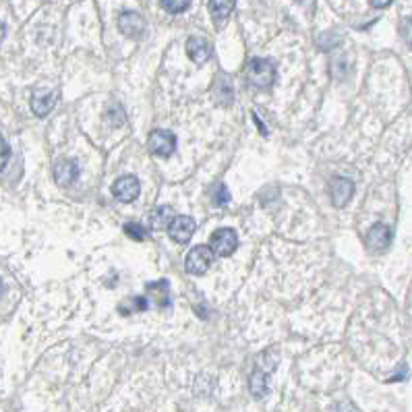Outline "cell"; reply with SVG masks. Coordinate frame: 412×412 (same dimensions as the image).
Wrapping results in <instances>:
<instances>
[{
	"mask_svg": "<svg viewBox=\"0 0 412 412\" xmlns=\"http://www.w3.org/2000/svg\"><path fill=\"white\" fill-rule=\"evenodd\" d=\"M195 230H197V224H195V220L189 218V216H178V218H174V222H172L170 228H168L170 238H172L174 243H178V245H187V243L193 238Z\"/></svg>",
	"mask_w": 412,
	"mask_h": 412,
	"instance_id": "7",
	"label": "cell"
},
{
	"mask_svg": "<svg viewBox=\"0 0 412 412\" xmlns=\"http://www.w3.org/2000/svg\"><path fill=\"white\" fill-rule=\"evenodd\" d=\"M187 54H189V59L193 63L203 65V63H207L214 56V48L203 38H189V42H187Z\"/></svg>",
	"mask_w": 412,
	"mask_h": 412,
	"instance_id": "10",
	"label": "cell"
},
{
	"mask_svg": "<svg viewBox=\"0 0 412 412\" xmlns=\"http://www.w3.org/2000/svg\"><path fill=\"white\" fill-rule=\"evenodd\" d=\"M278 73H276V65L267 59H253L247 65V81L257 87V90H267L274 85Z\"/></svg>",
	"mask_w": 412,
	"mask_h": 412,
	"instance_id": "1",
	"label": "cell"
},
{
	"mask_svg": "<svg viewBox=\"0 0 412 412\" xmlns=\"http://www.w3.org/2000/svg\"><path fill=\"white\" fill-rule=\"evenodd\" d=\"M389 5H391V3H375V0L371 3V7H373V9H387Z\"/></svg>",
	"mask_w": 412,
	"mask_h": 412,
	"instance_id": "23",
	"label": "cell"
},
{
	"mask_svg": "<svg viewBox=\"0 0 412 412\" xmlns=\"http://www.w3.org/2000/svg\"><path fill=\"white\" fill-rule=\"evenodd\" d=\"M391 243V230L385 224H373L367 234V247L373 251H385Z\"/></svg>",
	"mask_w": 412,
	"mask_h": 412,
	"instance_id": "12",
	"label": "cell"
},
{
	"mask_svg": "<svg viewBox=\"0 0 412 412\" xmlns=\"http://www.w3.org/2000/svg\"><path fill=\"white\" fill-rule=\"evenodd\" d=\"M125 232H127V236L133 238V240H145V238H147L145 228H143L141 224H135V222L125 224Z\"/></svg>",
	"mask_w": 412,
	"mask_h": 412,
	"instance_id": "17",
	"label": "cell"
},
{
	"mask_svg": "<svg viewBox=\"0 0 412 412\" xmlns=\"http://www.w3.org/2000/svg\"><path fill=\"white\" fill-rule=\"evenodd\" d=\"M106 119H108V123H110L112 127H121V125L125 123V116H123V108H121V106H112V108L108 110Z\"/></svg>",
	"mask_w": 412,
	"mask_h": 412,
	"instance_id": "20",
	"label": "cell"
},
{
	"mask_svg": "<svg viewBox=\"0 0 412 412\" xmlns=\"http://www.w3.org/2000/svg\"><path fill=\"white\" fill-rule=\"evenodd\" d=\"M238 247V236L232 228H222L216 230L209 238V249L218 257H230Z\"/></svg>",
	"mask_w": 412,
	"mask_h": 412,
	"instance_id": "3",
	"label": "cell"
},
{
	"mask_svg": "<svg viewBox=\"0 0 412 412\" xmlns=\"http://www.w3.org/2000/svg\"><path fill=\"white\" fill-rule=\"evenodd\" d=\"M9 158H11V147H9V143L5 141V137L0 135V172L5 170V166H7Z\"/></svg>",
	"mask_w": 412,
	"mask_h": 412,
	"instance_id": "21",
	"label": "cell"
},
{
	"mask_svg": "<svg viewBox=\"0 0 412 412\" xmlns=\"http://www.w3.org/2000/svg\"><path fill=\"white\" fill-rule=\"evenodd\" d=\"M234 3H226V0H214V3H209V15L214 19V23L220 28L228 21V17L232 15L234 11Z\"/></svg>",
	"mask_w": 412,
	"mask_h": 412,
	"instance_id": "14",
	"label": "cell"
},
{
	"mask_svg": "<svg viewBox=\"0 0 412 412\" xmlns=\"http://www.w3.org/2000/svg\"><path fill=\"white\" fill-rule=\"evenodd\" d=\"M230 201V193L226 185H216L214 187V205H226Z\"/></svg>",
	"mask_w": 412,
	"mask_h": 412,
	"instance_id": "19",
	"label": "cell"
},
{
	"mask_svg": "<svg viewBox=\"0 0 412 412\" xmlns=\"http://www.w3.org/2000/svg\"><path fill=\"white\" fill-rule=\"evenodd\" d=\"M5 40V23H0V42Z\"/></svg>",
	"mask_w": 412,
	"mask_h": 412,
	"instance_id": "24",
	"label": "cell"
},
{
	"mask_svg": "<svg viewBox=\"0 0 412 412\" xmlns=\"http://www.w3.org/2000/svg\"><path fill=\"white\" fill-rule=\"evenodd\" d=\"M0 294H3V280H0Z\"/></svg>",
	"mask_w": 412,
	"mask_h": 412,
	"instance_id": "25",
	"label": "cell"
},
{
	"mask_svg": "<svg viewBox=\"0 0 412 412\" xmlns=\"http://www.w3.org/2000/svg\"><path fill=\"white\" fill-rule=\"evenodd\" d=\"M139 191H141L139 181H137L133 174H125V176L116 178L114 185H112V195H114L119 201H123V203L135 201V199L139 197Z\"/></svg>",
	"mask_w": 412,
	"mask_h": 412,
	"instance_id": "5",
	"label": "cell"
},
{
	"mask_svg": "<svg viewBox=\"0 0 412 412\" xmlns=\"http://www.w3.org/2000/svg\"><path fill=\"white\" fill-rule=\"evenodd\" d=\"M160 7L168 13H183L189 9V3L187 0H164V3H160Z\"/></svg>",
	"mask_w": 412,
	"mask_h": 412,
	"instance_id": "18",
	"label": "cell"
},
{
	"mask_svg": "<svg viewBox=\"0 0 412 412\" xmlns=\"http://www.w3.org/2000/svg\"><path fill=\"white\" fill-rule=\"evenodd\" d=\"M251 393L255 398H263L267 393V375L261 369H255L251 375Z\"/></svg>",
	"mask_w": 412,
	"mask_h": 412,
	"instance_id": "16",
	"label": "cell"
},
{
	"mask_svg": "<svg viewBox=\"0 0 412 412\" xmlns=\"http://www.w3.org/2000/svg\"><path fill=\"white\" fill-rule=\"evenodd\" d=\"M119 28L121 32L127 36V38H133V40H139L145 36V30H147V23L145 19L139 15V13H133V11H127L119 17Z\"/></svg>",
	"mask_w": 412,
	"mask_h": 412,
	"instance_id": "6",
	"label": "cell"
},
{
	"mask_svg": "<svg viewBox=\"0 0 412 412\" xmlns=\"http://www.w3.org/2000/svg\"><path fill=\"white\" fill-rule=\"evenodd\" d=\"M54 178L61 187L73 185L79 178V164L75 160H59L54 164Z\"/></svg>",
	"mask_w": 412,
	"mask_h": 412,
	"instance_id": "11",
	"label": "cell"
},
{
	"mask_svg": "<svg viewBox=\"0 0 412 412\" xmlns=\"http://www.w3.org/2000/svg\"><path fill=\"white\" fill-rule=\"evenodd\" d=\"M214 251L209 249V245H197L193 247L189 253H187V259H185V269L193 276H203L212 263H214Z\"/></svg>",
	"mask_w": 412,
	"mask_h": 412,
	"instance_id": "2",
	"label": "cell"
},
{
	"mask_svg": "<svg viewBox=\"0 0 412 412\" xmlns=\"http://www.w3.org/2000/svg\"><path fill=\"white\" fill-rule=\"evenodd\" d=\"M174 222V212L172 207L168 205H160L152 212V218H150V224L154 230H166L170 228V224Z\"/></svg>",
	"mask_w": 412,
	"mask_h": 412,
	"instance_id": "15",
	"label": "cell"
},
{
	"mask_svg": "<svg viewBox=\"0 0 412 412\" xmlns=\"http://www.w3.org/2000/svg\"><path fill=\"white\" fill-rule=\"evenodd\" d=\"M352 193H354V185H352V181H348V178L338 176V178H333V181L329 183V195H331V203H333L336 207H344V205L350 201Z\"/></svg>",
	"mask_w": 412,
	"mask_h": 412,
	"instance_id": "8",
	"label": "cell"
},
{
	"mask_svg": "<svg viewBox=\"0 0 412 412\" xmlns=\"http://www.w3.org/2000/svg\"><path fill=\"white\" fill-rule=\"evenodd\" d=\"M147 147L154 156L158 158H170L176 150V137L174 133L170 131H164V129H158L150 135L147 139Z\"/></svg>",
	"mask_w": 412,
	"mask_h": 412,
	"instance_id": "4",
	"label": "cell"
},
{
	"mask_svg": "<svg viewBox=\"0 0 412 412\" xmlns=\"http://www.w3.org/2000/svg\"><path fill=\"white\" fill-rule=\"evenodd\" d=\"M400 36L408 46H412V19H404L400 23Z\"/></svg>",
	"mask_w": 412,
	"mask_h": 412,
	"instance_id": "22",
	"label": "cell"
},
{
	"mask_svg": "<svg viewBox=\"0 0 412 412\" xmlns=\"http://www.w3.org/2000/svg\"><path fill=\"white\" fill-rule=\"evenodd\" d=\"M147 294H152L154 302L160 307V309H166L170 305V284L166 280H158L154 284H147Z\"/></svg>",
	"mask_w": 412,
	"mask_h": 412,
	"instance_id": "13",
	"label": "cell"
},
{
	"mask_svg": "<svg viewBox=\"0 0 412 412\" xmlns=\"http://www.w3.org/2000/svg\"><path fill=\"white\" fill-rule=\"evenodd\" d=\"M59 102V94L50 90H38L32 98V110L38 116H48Z\"/></svg>",
	"mask_w": 412,
	"mask_h": 412,
	"instance_id": "9",
	"label": "cell"
}]
</instances>
